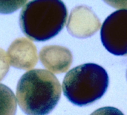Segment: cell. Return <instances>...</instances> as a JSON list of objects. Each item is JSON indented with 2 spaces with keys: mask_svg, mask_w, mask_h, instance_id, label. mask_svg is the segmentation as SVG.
Instances as JSON below:
<instances>
[{
  "mask_svg": "<svg viewBox=\"0 0 127 115\" xmlns=\"http://www.w3.org/2000/svg\"><path fill=\"white\" fill-rule=\"evenodd\" d=\"M100 37L108 52L118 56H127V9L118 10L105 19Z\"/></svg>",
  "mask_w": 127,
  "mask_h": 115,
  "instance_id": "cell-4",
  "label": "cell"
},
{
  "mask_svg": "<svg viewBox=\"0 0 127 115\" xmlns=\"http://www.w3.org/2000/svg\"><path fill=\"white\" fill-rule=\"evenodd\" d=\"M10 64L4 50L0 48V82L5 77L9 71Z\"/></svg>",
  "mask_w": 127,
  "mask_h": 115,
  "instance_id": "cell-10",
  "label": "cell"
},
{
  "mask_svg": "<svg viewBox=\"0 0 127 115\" xmlns=\"http://www.w3.org/2000/svg\"><path fill=\"white\" fill-rule=\"evenodd\" d=\"M25 1H0V13H10L16 11L25 3Z\"/></svg>",
  "mask_w": 127,
  "mask_h": 115,
  "instance_id": "cell-9",
  "label": "cell"
},
{
  "mask_svg": "<svg viewBox=\"0 0 127 115\" xmlns=\"http://www.w3.org/2000/svg\"><path fill=\"white\" fill-rule=\"evenodd\" d=\"M13 92L0 84V115H16L17 103Z\"/></svg>",
  "mask_w": 127,
  "mask_h": 115,
  "instance_id": "cell-8",
  "label": "cell"
},
{
  "mask_svg": "<svg viewBox=\"0 0 127 115\" xmlns=\"http://www.w3.org/2000/svg\"></svg>",
  "mask_w": 127,
  "mask_h": 115,
  "instance_id": "cell-12",
  "label": "cell"
},
{
  "mask_svg": "<svg viewBox=\"0 0 127 115\" xmlns=\"http://www.w3.org/2000/svg\"><path fill=\"white\" fill-rule=\"evenodd\" d=\"M68 10L58 0H36L25 4L19 14V26L26 37L46 41L57 35L65 25Z\"/></svg>",
  "mask_w": 127,
  "mask_h": 115,
  "instance_id": "cell-2",
  "label": "cell"
},
{
  "mask_svg": "<svg viewBox=\"0 0 127 115\" xmlns=\"http://www.w3.org/2000/svg\"><path fill=\"white\" fill-rule=\"evenodd\" d=\"M90 115H124L121 111L114 107H103L95 111Z\"/></svg>",
  "mask_w": 127,
  "mask_h": 115,
  "instance_id": "cell-11",
  "label": "cell"
},
{
  "mask_svg": "<svg viewBox=\"0 0 127 115\" xmlns=\"http://www.w3.org/2000/svg\"><path fill=\"white\" fill-rule=\"evenodd\" d=\"M61 97V85L51 72L36 69L25 73L16 88V101L27 115H48Z\"/></svg>",
  "mask_w": 127,
  "mask_h": 115,
  "instance_id": "cell-1",
  "label": "cell"
},
{
  "mask_svg": "<svg viewBox=\"0 0 127 115\" xmlns=\"http://www.w3.org/2000/svg\"><path fill=\"white\" fill-rule=\"evenodd\" d=\"M7 56L10 65L19 70H31L38 61L36 46L25 37L17 38L10 44Z\"/></svg>",
  "mask_w": 127,
  "mask_h": 115,
  "instance_id": "cell-6",
  "label": "cell"
},
{
  "mask_svg": "<svg viewBox=\"0 0 127 115\" xmlns=\"http://www.w3.org/2000/svg\"><path fill=\"white\" fill-rule=\"evenodd\" d=\"M100 25L99 19L89 7L78 6L71 12L67 30L75 37L86 38L95 34Z\"/></svg>",
  "mask_w": 127,
  "mask_h": 115,
  "instance_id": "cell-5",
  "label": "cell"
},
{
  "mask_svg": "<svg viewBox=\"0 0 127 115\" xmlns=\"http://www.w3.org/2000/svg\"><path fill=\"white\" fill-rule=\"evenodd\" d=\"M39 59L42 65L55 74L65 73L71 65V51L61 46H46L39 52Z\"/></svg>",
  "mask_w": 127,
  "mask_h": 115,
  "instance_id": "cell-7",
  "label": "cell"
},
{
  "mask_svg": "<svg viewBox=\"0 0 127 115\" xmlns=\"http://www.w3.org/2000/svg\"><path fill=\"white\" fill-rule=\"evenodd\" d=\"M109 82V76L103 67L92 63L83 64L66 73L63 91L74 105L89 106L105 94Z\"/></svg>",
  "mask_w": 127,
  "mask_h": 115,
  "instance_id": "cell-3",
  "label": "cell"
}]
</instances>
